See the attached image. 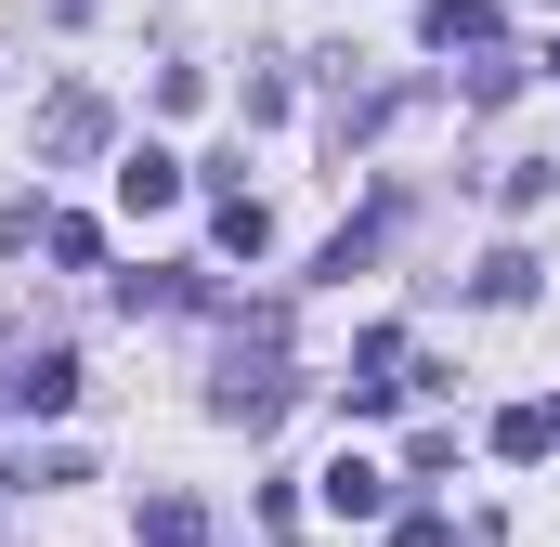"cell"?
<instances>
[{"label": "cell", "instance_id": "1", "mask_svg": "<svg viewBox=\"0 0 560 547\" xmlns=\"http://www.w3.org/2000/svg\"><path fill=\"white\" fill-rule=\"evenodd\" d=\"M209 417H222V430H275L287 417V326L275 313L235 326V352H222V379H209Z\"/></svg>", "mask_w": 560, "mask_h": 547}, {"label": "cell", "instance_id": "2", "mask_svg": "<svg viewBox=\"0 0 560 547\" xmlns=\"http://www.w3.org/2000/svg\"><path fill=\"white\" fill-rule=\"evenodd\" d=\"M0 405L66 417V405H79V352H66V339H0Z\"/></svg>", "mask_w": 560, "mask_h": 547}, {"label": "cell", "instance_id": "3", "mask_svg": "<svg viewBox=\"0 0 560 547\" xmlns=\"http://www.w3.org/2000/svg\"><path fill=\"white\" fill-rule=\"evenodd\" d=\"M105 131H118V118H105V92H52V105H39V156H52V170L105 156Z\"/></svg>", "mask_w": 560, "mask_h": 547}, {"label": "cell", "instance_id": "4", "mask_svg": "<svg viewBox=\"0 0 560 547\" xmlns=\"http://www.w3.org/2000/svg\"><path fill=\"white\" fill-rule=\"evenodd\" d=\"M170 196H183V156L170 143H131L118 156V209H170Z\"/></svg>", "mask_w": 560, "mask_h": 547}, {"label": "cell", "instance_id": "5", "mask_svg": "<svg viewBox=\"0 0 560 547\" xmlns=\"http://www.w3.org/2000/svg\"><path fill=\"white\" fill-rule=\"evenodd\" d=\"M209 235H222V261H261V235H275V222H261V196H248V183H222V196H209Z\"/></svg>", "mask_w": 560, "mask_h": 547}, {"label": "cell", "instance_id": "6", "mask_svg": "<svg viewBox=\"0 0 560 547\" xmlns=\"http://www.w3.org/2000/svg\"><path fill=\"white\" fill-rule=\"evenodd\" d=\"M326 509H339V522H378V509H392V469H378V456H339V469H326Z\"/></svg>", "mask_w": 560, "mask_h": 547}, {"label": "cell", "instance_id": "7", "mask_svg": "<svg viewBox=\"0 0 560 547\" xmlns=\"http://www.w3.org/2000/svg\"><path fill=\"white\" fill-rule=\"evenodd\" d=\"M131 547H209V509H196V496H143Z\"/></svg>", "mask_w": 560, "mask_h": 547}, {"label": "cell", "instance_id": "8", "mask_svg": "<svg viewBox=\"0 0 560 547\" xmlns=\"http://www.w3.org/2000/svg\"><path fill=\"white\" fill-rule=\"evenodd\" d=\"M418 26L443 53H495V13H482V0H418Z\"/></svg>", "mask_w": 560, "mask_h": 547}, {"label": "cell", "instance_id": "9", "mask_svg": "<svg viewBox=\"0 0 560 547\" xmlns=\"http://www.w3.org/2000/svg\"><path fill=\"white\" fill-rule=\"evenodd\" d=\"M548 443H560V405H509L495 417V456H509V469H535Z\"/></svg>", "mask_w": 560, "mask_h": 547}, {"label": "cell", "instance_id": "10", "mask_svg": "<svg viewBox=\"0 0 560 547\" xmlns=\"http://www.w3.org/2000/svg\"><path fill=\"white\" fill-rule=\"evenodd\" d=\"M469 300H495V313H522V300H535V261H522V248H482V274H469Z\"/></svg>", "mask_w": 560, "mask_h": 547}, {"label": "cell", "instance_id": "11", "mask_svg": "<svg viewBox=\"0 0 560 547\" xmlns=\"http://www.w3.org/2000/svg\"><path fill=\"white\" fill-rule=\"evenodd\" d=\"M392 547H456V522H443V509H405V522H392Z\"/></svg>", "mask_w": 560, "mask_h": 547}]
</instances>
